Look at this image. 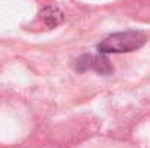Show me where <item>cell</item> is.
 Here are the masks:
<instances>
[{
	"label": "cell",
	"instance_id": "7a4b0ae2",
	"mask_svg": "<svg viewBox=\"0 0 150 148\" xmlns=\"http://www.w3.org/2000/svg\"><path fill=\"white\" fill-rule=\"evenodd\" d=\"M76 70L77 71H86V70H95L100 74H111L114 71V67L109 64V60L102 55H93V54H86L77 58L76 61Z\"/></svg>",
	"mask_w": 150,
	"mask_h": 148
},
{
	"label": "cell",
	"instance_id": "6da1fadb",
	"mask_svg": "<svg viewBox=\"0 0 150 148\" xmlns=\"http://www.w3.org/2000/svg\"><path fill=\"white\" fill-rule=\"evenodd\" d=\"M146 35L139 31H125V32H117L109 36H106L99 45L98 49L102 54H118V52H131L137 48L143 47L146 42Z\"/></svg>",
	"mask_w": 150,
	"mask_h": 148
},
{
	"label": "cell",
	"instance_id": "3957f363",
	"mask_svg": "<svg viewBox=\"0 0 150 148\" xmlns=\"http://www.w3.org/2000/svg\"><path fill=\"white\" fill-rule=\"evenodd\" d=\"M40 16H41V20H42L48 28H54V26L60 25V23L63 22V19H64L63 12H61L58 7H55V6H45V7L41 10Z\"/></svg>",
	"mask_w": 150,
	"mask_h": 148
}]
</instances>
